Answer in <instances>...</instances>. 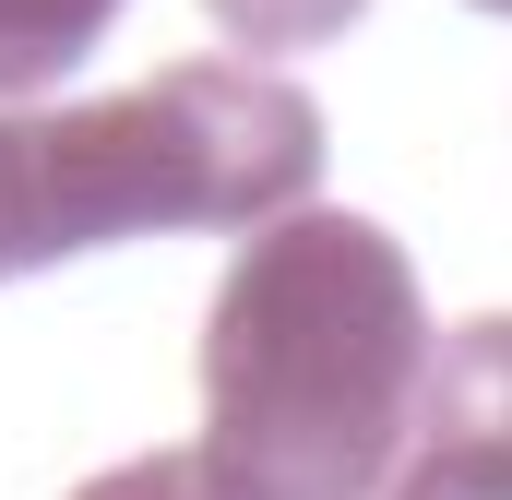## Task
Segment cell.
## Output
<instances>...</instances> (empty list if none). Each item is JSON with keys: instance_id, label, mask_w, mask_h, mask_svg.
I'll return each mask as SVG.
<instances>
[{"instance_id": "1", "label": "cell", "mask_w": 512, "mask_h": 500, "mask_svg": "<svg viewBox=\"0 0 512 500\" xmlns=\"http://www.w3.org/2000/svg\"><path fill=\"white\" fill-rule=\"evenodd\" d=\"M429 298L393 227L274 215L203 310V477L215 500H382L429 393Z\"/></svg>"}, {"instance_id": "2", "label": "cell", "mask_w": 512, "mask_h": 500, "mask_svg": "<svg viewBox=\"0 0 512 500\" xmlns=\"http://www.w3.org/2000/svg\"><path fill=\"white\" fill-rule=\"evenodd\" d=\"M322 191V108L262 60H167L131 96L48 108V262L167 227H274Z\"/></svg>"}, {"instance_id": "3", "label": "cell", "mask_w": 512, "mask_h": 500, "mask_svg": "<svg viewBox=\"0 0 512 500\" xmlns=\"http://www.w3.org/2000/svg\"><path fill=\"white\" fill-rule=\"evenodd\" d=\"M382 500H512V310H477L465 334H441Z\"/></svg>"}, {"instance_id": "4", "label": "cell", "mask_w": 512, "mask_h": 500, "mask_svg": "<svg viewBox=\"0 0 512 500\" xmlns=\"http://www.w3.org/2000/svg\"><path fill=\"white\" fill-rule=\"evenodd\" d=\"M108 24H120V0H0V108L72 84Z\"/></svg>"}, {"instance_id": "5", "label": "cell", "mask_w": 512, "mask_h": 500, "mask_svg": "<svg viewBox=\"0 0 512 500\" xmlns=\"http://www.w3.org/2000/svg\"><path fill=\"white\" fill-rule=\"evenodd\" d=\"M0 274H48V108H0Z\"/></svg>"}, {"instance_id": "6", "label": "cell", "mask_w": 512, "mask_h": 500, "mask_svg": "<svg viewBox=\"0 0 512 500\" xmlns=\"http://www.w3.org/2000/svg\"><path fill=\"white\" fill-rule=\"evenodd\" d=\"M215 12V36H227V60H298V48H334L370 0H203Z\"/></svg>"}, {"instance_id": "7", "label": "cell", "mask_w": 512, "mask_h": 500, "mask_svg": "<svg viewBox=\"0 0 512 500\" xmlns=\"http://www.w3.org/2000/svg\"><path fill=\"white\" fill-rule=\"evenodd\" d=\"M72 500H215V477H203V453H131L108 477H84Z\"/></svg>"}, {"instance_id": "8", "label": "cell", "mask_w": 512, "mask_h": 500, "mask_svg": "<svg viewBox=\"0 0 512 500\" xmlns=\"http://www.w3.org/2000/svg\"><path fill=\"white\" fill-rule=\"evenodd\" d=\"M477 12H501V24H512V0H477Z\"/></svg>"}]
</instances>
